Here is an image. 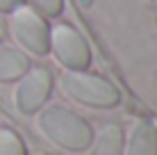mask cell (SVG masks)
<instances>
[{
    "mask_svg": "<svg viewBox=\"0 0 157 155\" xmlns=\"http://www.w3.org/2000/svg\"><path fill=\"white\" fill-rule=\"evenodd\" d=\"M36 128L50 144L66 151H86L94 139L89 121L62 105L41 107L36 112Z\"/></svg>",
    "mask_w": 157,
    "mask_h": 155,
    "instance_id": "cell-1",
    "label": "cell"
},
{
    "mask_svg": "<svg viewBox=\"0 0 157 155\" xmlns=\"http://www.w3.org/2000/svg\"><path fill=\"white\" fill-rule=\"evenodd\" d=\"M64 94L73 98L75 103H82L86 107H116L121 100V91L116 84H112L107 78L84 71H66L59 78Z\"/></svg>",
    "mask_w": 157,
    "mask_h": 155,
    "instance_id": "cell-2",
    "label": "cell"
},
{
    "mask_svg": "<svg viewBox=\"0 0 157 155\" xmlns=\"http://www.w3.org/2000/svg\"><path fill=\"white\" fill-rule=\"evenodd\" d=\"M9 28L14 39L32 55H46L50 46V25L34 7L18 5L12 9L9 16Z\"/></svg>",
    "mask_w": 157,
    "mask_h": 155,
    "instance_id": "cell-3",
    "label": "cell"
},
{
    "mask_svg": "<svg viewBox=\"0 0 157 155\" xmlns=\"http://www.w3.org/2000/svg\"><path fill=\"white\" fill-rule=\"evenodd\" d=\"M48 50H52V55L66 66V71H84L91 64V50L86 39L66 23H57L50 28Z\"/></svg>",
    "mask_w": 157,
    "mask_h": 155,
    "instance_id": "cell-4",
    "label": "cell"
},
{
    "mask_svg": "<svg viewBox=\"0 0 157 155\" xmlns=\"http://www.w3.org/2000/svg\"><path fill=\"white\" fill-rule=\"evenodd\" d=\"M52 73L46 66H34L28 68L18 78V84L14 89V103L21 114H36L43 105L48 103L52 91Z\"/></svg>",
    "mask_w": 157,
    "mask_h": 155,
    "instance_id": "cell-5",
    "label": "cell"
},
{
    "mask_svg": "<svg viewBox=\"0 0 157 155\" xmlns=\"http://www.w3.org/2000/svg\"><path fill=\"white\" fill-rule=\"evenodd\" d=\"M123 155H157V126L148 119H137L125 135Z\"/></svg>",
    "mask_w": 157,
    "mask_h": 155,
    "instance_id": "cell-6",
    "label": "cell"
},
{
    "mask_svg": "<svg viewBox=\"0 0 157 155\" xmlns=\"http://www.w3.org/2000/svg\"><path fill=\"white\" fill-rule=\"evenodd\" d=\"M125 144V130L118 123H105L98 132H94V139L89 144V155H123Z\"/></svg>",
    "mask_w": 157,
    "mask_h": 155,
    "instance_id": "cell-7",
    "label": "cell"
},
{
    "mask_svg": "<svg viewBox=\"0 0 157 155\" xmlns=\"http://www.w3.org/2000/svg\"><path fill=\"white\" fill-rule=\"evenodd\" d=\"M30 68V60L18 48L0 46V82H16Z\"/></svg>",
    "mask_w": 157,
    "mask_h": 155,
    "instance_id": "cell-8",
    "label": "cell"
},
{
    "mask_svg": "<svg viewBox=\"0 0 157 155\" xmlns=\"http://www.w3.org/2000/svg\"><path fill=\"white\" fill-rule=\"evenodd\" d=\"M0 155H28L25 141L9 128L0 130Z\"/></svg>",
    "mask_w": 157,
    "mask_h": 155,
    "instance_id": "cell-9",
    "label": "cell"
},
{
    "mask_svg": "<svg viewBox=\"0 0 157 155\" xmlns=\"http://www.w3.org/2000/svg\"><path fill=\"white\" fill-rule=\"evenodd\" d=\"M41 16H57L64 7V0H30Z\"/></svg>",
    "mask_w": 157,
    "mask_h": 155,
    "instance_id": "cell-10",
    "label": "cell"
},
{
    "mask_svg": "<svg viewBox=\"0 0 157 155\" xmlns=\"http://www.w3.org/2000/svg\"><path fill=\"white\" fill-rule=\"evenodd\" d=\"M18 5H23V0H0V12H12Z\"/></svg>",
    "mask_w": 157,
    "mask_h": 155,
    "instance_id": "cell-11",
    "label": "cell"
},
{
    "mask_svg": "<svg viewBox=\"0 0 157 155\" xmlns=\"http://www.w3.org/2000/svg\"><path fill=\"white\" fill-rule=\"evenodd\" d=\"M2 37H5V30H2V25H0V41H2Z\"/></svg>",
    "mask_w": 157,
    "mask_h": 155,
    "instance_id": "cell-12",
    "label": "cell"
}]
</instances>
